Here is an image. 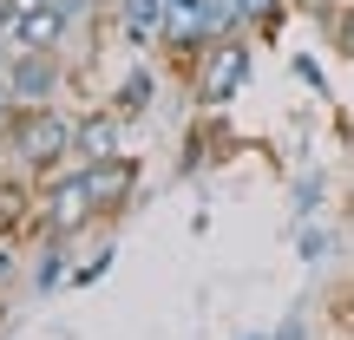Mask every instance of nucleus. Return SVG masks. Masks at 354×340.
Here are the masks:
<instances>
[{"label":"nucleus","instance_id":"f257e3e1","mask_svg":"<svg viewBox=\"0 0 354 340\" xmlns=\"http://www.w3.org/2000/svg\"><path fill=\"white\" fill-rule=\"evenodd\" d=\"M0 144H7V157L20 170L46 177V170H59L66 157H79V118H66L59 105H20Z\"/></svg>","mask_w":354,"mask_h":340},{"label":"nucleus","instance_id":"f03ea898","mask_svg":"<svg viewBox=\"0 0 354 340\" xmlns=\"http://www.w3.org/2000/svg\"><path fill=\"white\" fill-rule=\"evenodd\" d=\"M33 223L46 229V236H86L92 223H99V203H92V183H86V170H46L33 183Z\"/></svg>","mask_w":354,"mask_h":340},{"label":"nucleus","instance_id":"7ed1b4c3","mask_svg":"<svg viewBox=\"0 0 354 340\" xmlns=\"http://www.w3.org/2000/svg\"><path fill=\"white\" fill-rule=\"evenodd\" d=\"M256 52H250V33L236 39H210V46L190 59V99L203 105V112H216V105H230L243 92V79H250Z\"/></svg>","mask_w":354,"mask_h":340},{"label":"nucleus","instance_id":"20e7f679","mask_svg":"<svg viewBox=\"0 0 354 340\" xmlns=\"http://www.w3.org/2000/svg\"><path fill=\"white\" fill-rule=\"evenodd\" d=\"M7 92H13V105H59V92H66V46L59 52H13L7 46Z\"/></svg>","mask_w":354,"mask_h":340},{"label":"nucleus","instance_id":"39448f33","mask_svg":"<svg viewBox=\"0 0 354 340\" xmlns=\"http://www.w3.org/2000/svg\"><path fill=\"white\" fill-rule=\"evenodd\" d=\"M92 183V203H99V216H125L131 203H138V157L118 151V157H99V164H79Z\"/></svg>","mask_w":354,"mask_h":340},{"label":"nucleus","instance_id":"423d86ee","mask_svg":"<svg viewBox=\"0 0 354 340\" xmlns=\"http://www.w3.org/2000/svg\"><path fill=\"white\" fill-rule=\"evenodd\" d=\"M66 33H73V20H66L59 0H53V7L26 13V20H13L7 46H13V52H59V46H66Z\"/></svg>","mask_w":354,"mask_h":340},{"label":"nucleus","instance_id":"0eeeda50","mask_svg":"<svg viewBox=\"0 0 354 340\" xmlns=\"http://www.w3.org/2000/svg\"><path fill=\"white\" fill-rule=\"evenodd\" d=\"M125 151V112H79V164H99V157Z\"/></svg>","mask_w":354,"mask_h":340},{"label":"nucleus","instance_id":"6e6552de","mask_svg":"<svg viewBox=\"0 0 354 340\" xmlns=\"http://www.w3.org/2000/svg\"><path fill=\"white\" fill-rule=\"evenodd\" d=\"M112 13L138 46H158L165 39V20H171V0H112Z\"/></svg>","mask_w":354,"mask_h":340},{"label":"nucleus","instance_id":"1a4fd4ad","mask_svg":"<svg viewBox=\"0 0 354 340\" xmlns=\"http://www.w3.org/2000/svg\"><path fill=\"white\" fill-rule=\"evenodd\" d=\"M59 281H73V262H66V236H46V249H39V262H33V288H39V294H53Z\"/></svg>","mask_w":354,"mask_h":340},{"label":"nucleus","instance_id":"9d476101","mask_svg":"<svg viewBox=\"0 0 354 340\" xmlns=\"http://www.w3.org/2000/svg\"><path fill=\"white\" fill-rule=\"evenodd\" d=\"M197 13H203V33H210V39L250 33V26H243V0H197Z\"/></svg>","mask_w":354,"mask_h":340},{"label":"nucleus","instance_id":"9b49d317","mask_svg":"<svg viewBox=\"0 0 354 340\" xmlns=\"http://www.w3.org/2000/svg\"><path fill=\"white\" fill-rule=\"evenodd\" d=\"M145 105H151V72L138 66V72H131L125 86H118V112H125V118H138Z\"/></svg>","mask_w":354,"mask_h":340},{"label":"nucleus","instance_id":"f8f14e48","mask_svg":"<svg viewBox=\"0 0 354 340\" xmlns=\"http://www.w3.org/2000/svg\"><path fill=\"white\" fill-rule=\"evenodd\" d=\"M276 13H282V0H243V26H250V33H256V26H269Z\"/></svg>","mask_w":354,"mask_h":340},{"label":"nucleus","instance_id":"ddd939ff","mask_svg":"<svg viewBox=\"0 0 354 340\" xmlns=\"http://www.w3.org/2000/svg\"><path fill=\"white\" fill-rule=\"evenodd\" d=\"M105 268H112V249H105V255H92V262H79V268H73V288H92Z\"/></svg>","mask_w":354,"mask_h":340},{"label":"nucleus","instance_id":"4468645a","mask_svg":"<svg viewBox=\"0 0 354 340\" xmlns=\"http://www.w3.org/2000/svg\"><path fill=\"white\" fill-rule=\"evenodd\" d=\"M328 26H335V46H342L348 59H354V7H348V13H335Z\"/></svg>","mask_w":354,"mask_h":340},{"label":"nucleus","instance_id":"2eb2a0df","mask_svg":"<svg viewBox=\"0 0 354 340\" xmlns=\"http://www.w3.org/2000/svg\"><path fill=\"white\" fill-rule=\"evenodd\" d=\"M322 255H328V229H308L302 236V262H322Z\"/></svg>","mask_w":354,"mask_h":340},{"label":"nucleus","instance_id":"dca6fc26","mask_svg":"<svg viewBox=\"0 0 354 340\" xmlns=\"http://www.w3.org/2000/svg\"><path fill=\"white\" fill-rule=\"evenodd\" d=\"M13 268H20V249H13V242L0 236V288H7V281H13Z\"/></svg>","mask_w":354,"mask_h":340},{"label":"nucleus","instance_id":"f3484780","mask_svg":"<svg viewBox=\"0 0 354 340\" xmlns=\"http://www.w3.org/2000/svg\"><path fill=\"white\" fill-rule=\"evenodd\" d=\"M7 33H13V7L0 0V39H7Z\"/></svg>","mask_w":354,"mask_h":340},{"label":"nucleus","instance_id":"a211bd4d","mask_svg":"<svg viewBox=\"0 0 354 340\" xmlns=\"http://www.w3.org/2000/svg\"><path fill=\"white\" fill-rule=\"evenodd\" d=\"M0 92H7V46H0ZM7 99H13V92H7Z\"/></svg>","mask_w":354,"mask_h":340},{"label":"nucleus","instance_id":"6ab92c4d","mask_svg":"<svg viewBox=\"0 0 354 340\" xmlns=\"http://www.w3.org/2000/svg\"><path fill=\"white\" fill-rule=\"evenodd\" d=\"M243 340H276V334H243Z\"/></svg>","mask_w":354,"mask_h":340},{"label":"nucleus","instance_id":"aec40b11","mask_svg":"<svg viewBox=\"0 0 354 340\" xmlns=\"http://www.w3.org/2000/svg\"><path fill=\"white\" fill-rule=\"evenodd\" d=\"M105 7H112V0H105Z\"/></svg>","mask_w":354,"mask_h":340}]
</instances>
